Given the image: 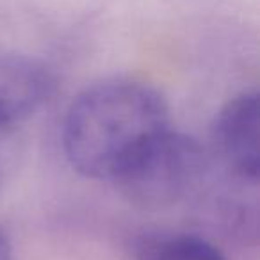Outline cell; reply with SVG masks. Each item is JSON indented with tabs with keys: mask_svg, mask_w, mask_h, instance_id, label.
<instances>
[{
	"mask_svg": "<svg viewBox=\"0 0 260 260\" xmlns=\"http://www.w3.org/2000/svg\"><path fill=\"white\" fill-rule=\"evenodd\" d=\"M54 91L48 68L27 55L0 50V126L34 114Z\"/></svg>",
	"mask_w": 260,
	"mask_h": 260,
	"instance_id": "4",
	"label": "cell"
},
{
	"mask_svg": "<svg viewBox=\"0 0 260 260\" xmlns=\"http://www.w3.org/2000/svg\"><path fill=\"white\" fill-rule=\"evenodd\" d=\"M134 260H228L205 237L184 232H145L132 244Z\"/></svg>",
	"mask_w": 260,
	"mask_h": 260,
	"instance_id": "5",
	"label": "cell"
},
{
	"mask_svg": "<svg viewBox=\"0 0 260 260\" xmlns=\"http://www.w3.org/2000/svg\"><path fill=\"white\" fill-rule=\"evenodd\" d=\"M205 170L200 143L170 126L150 139L112 182L132 205L159 210L182 202L200 184Z\"/></svg>",
	"mask_w": 260,
	"mask_h": 260,
	"instance_id": "2",
	"label": "cell"
},
{
	"mask_svg": "<svg viewBox=\"0 0 260 260\" xmlns=\"http://www.w3.org/2000/svg\"><path fill=\"white\" fill-rule=\"evenodd\" d=\"M0 260H13V244L2 228H0Z\"/></svg>",
	"mask_w": 260,
	"mask_h": 260,
	"instance_id": "6",
	"label": "cell"
},
{
	"mask_svg": "<svg viewBox=\"0 0 260 260\" xmlns=\"http://www.w3.org/2000/svg\"><path fill=\"white\" fill-rule=\"evenodd\" d=\"M170 128L164 96L141 80L94 84L70 105L62 145L73 170L87 178L112 180L150 139Z\"/></svg>",
	"mask_w": 260,
	"mask_h": 260,
	"instance_id": "1",
	"label": "cell"
},
{
	"mask_svg": "<svg viewBox=\"0 0 260 260\" xmlns=\"http://www.w3.org/2000/svg\"><path fill=\"white\" fill-rule=\"evenodd\" d=\"M258 93L244 91L219 109L212 125V148L217 159L244 184L258 182Z\"/></svg>",
	"mask_w": 260,
	"mask_h": 260,
	"instance_id": "3",
	"label": "cell"
}]
</instances>
